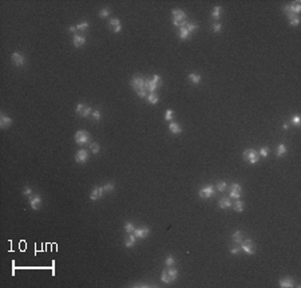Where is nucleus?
<instances>
[{"label": "nucleus", "mask_w": 301, "mask_h": 288, "mask_svg": "<svg viewBox=\"0 0 301 288\" xmlns=\"http://www.w3.org/2000/svg\"><path fill=\"white\" fill-rule=\"evenodd\" d=\"M161 86V76L159 75H153L151 79H146V84H145V89L146 91H150V93H154L157 89Z\"/></svg>", "instance_id": "nucleus-1"}, {"label": "nucleus", "mask_w": 301, "mask_h": 288, "mask_svg": "<svg viewBox=\"0 0 301 288\" xmlns=\"http://www.w3.org/2000/svg\"><path fill=\"white\" fill-rule=\"evenodd\" d=\"M244 160L249 161L250 163H256L260 160V156H258V153L254 149H246V150L244 151Z\"/></svg>", "instance_id": "nucleus-2"}, {"label": "nucleus", "mask_w": 301, "mask_h": 288, "mask_svg": "<svg viewBox=\"0 0 301 288\" xmlns=\"http://www.w3.org/2000/svg\"><path fill=\"white\" fill-rule=\"evenodd\" d=\"M241 249L245 253H248V255H254L256 245H254V243H253V240H250V239L242 240V241H241Z\"/></svg>", "instance_id": "nucleus-3"}, {"label": "nucleus", "mask_w": 301, "mask_h": 288, "mask_svg": "<svg viewBox=\"0 0 301 288\" xmlns=\"http://www.w3.org/2000/svg\"><path fill=\"white\" fill-rule=\"evenodd\" d=\"M90 141V134L87 133L86 130H78L75 133V142L78 145H84Z\"/></svg>", "instance_id": "nucleus-4"}, {"label": "nucleus", "mask_w": 301, "mask_h": 288, "mask_svg": "<svg viewBox=\"0 0 301 288\" xmlns=\"http://www.w3.org/2000/svg\"><path fill=\"white\" fill-rule=\"evenodd\" d=\"M130 83H131V86L134 87V90L138 91V90H142V89H145L146 79L142 78V76H139V75H135V76H133V78H131Z\"/></svg>", "instance_id": "nucleus-5"}, {"label": "nucleus", "mask_w": 301, "mask_h": 288, "mask_svg": "<svg viewBox=\"0 0 301 288\" xmlns=\"http://www.w3.org/2000/svg\"><path fill=\"white\" fill-rule=\"evenodd\" d=\"M200 197L201 198H210L211 196L214 194V186L213 185H206L203 188L200 189Z\"/></svg>", "instance_id": "nucleus-6"}, {"label": "nucleus", "mask_w": 301, "mask_h": 288, "mask_svg": "<svg viewBox=\"0 0 301 288\" xmlns=\"http://www.w3.org/2000/svg\"><path fill=\"white\" fill-rule=\"evenodd\" d=\"M76 113L79 114L80 117H88V115H91L93 114V110H91V107L90 106H86L84 103H79L78 106H76Z\"/></svg>", "instance_id": "nucleus-7"}, {"label": "nucleus", "mask_w": 301, "mask_h": 288, "mask_svg": "<svg viewBox=\"0 0 301 288\" xmlns=\"http://www.w3.org/2000/svg\"><path fill=\"white\" fill-rule=\"evenodd\" d=\"M133 233L135 235L136 239H145V237L149 236L150 229H149V227H139V228H135V230Z\"/></svg>", "instance_id": "nucleus-8"}, {"label": "nucleus", "mask_w": 301, "mask_h": 288, "mask_svg": "<svg viewBox=\"0 0 301 288\" xmlns=\"http://www.w3.org/2000/svg\"><path fill=\"white\" fill-rule=\"evenodd\" d=\"M75 161L78 163H84L88 161V153H87V150H84V149H80V150L76 151L75 154Z\"/></svg>", "instance_id": "nucleus-9"}, {"label": "nucleus", "mask_w": 301, "mask_h": 288, "mask_svg": "<svg viewBox=\"0 0 301 288\" xmlns=\"http://www.w3.org/2000/svg\"><path fill=\"white\" fill-rule=\"evenodd\" d=\"M29 205H31V208L34 210H38L39 207L42 205V197L40 194H32L31 197H29Z\"/></svg>", "instance_id": "nucleus-10"}, {"label": "nucleus", "mask_w": 301, "mask_h": 288, "mask_svg": "<svg viewBox=\"0 0 301 288\" xmlns=\"http://www.w3.org/2000/svg\"><path fill=\"white\" fill-rule=\"evenodd\" d=\"M103 193H104L103 186H95V188L93 189V192H91V194H90V200H91V201L99 200V198H102Z\"/></svg>", "instance_id": "nucleus-11"}, {"label": "nucleus", "mask_w": 301, "mask_h": 288, "mask_svg": "<svg viewBox=\"0 0 301 288\" xmlns=\"http://www.w3.org/2000/svg\"><path fill=\"white\" fill-rule=\"evenodd\" d=\"M12 62H14L17 67H22L26 64V58H24V55H22L20 53H14L12 54Z\"/></svg>", "instance_id": "nucleus-12"}, {"label": "nucleus", "mask_w": 301, "mask_h": 288, "mask_svg": "<svg viewBox=\"0 0 301 288\" xmlns=\"http://www.w3.org/2000/svg\"><path fill=\"white\" fill-rule=\"evenodd\" d=\"M230 197L236 198V200H238V198L241 197V185L240 184H233V185L230 186Z\"/></svg>", "instance_id": "nucleus-13"}, {"label": "nucleus", "mask_w": 301, "mask_h": 288, "mask_svg": "<svg viewBox=\"0 0 301 288\" xmlns=\"http://www.w3.org/2000/svg\"><path fill=\"white\" fill-rule=\"evenodd\" d=\"M173 20H175V22H182V20H185V18H186V12L185 11H182V9H173Z\"/></svg>", "instance_id": "nucleus-14"}, {"label": "nucleus", "mask_w": 301, "mask_h": 288, "mask_svg": "<svg viewBox=\"0 0 301 288\" xmlns=\"http://www.w3.org/2000/svg\"><path fill=\"white\" fill-rule=\"evenodd\" d=\"M108 26L113 27V31L114 32H121L122 30V23L119 19H115V18H111L110 20H108Z\"/></svg>", "instance_id": "nucleus-15"}, {"label": "nucleus", "mask_w": 301, "mask_h": 288, "mask_svg": "<svg viewBox=\"0 0 301 288\" xmlns=\"http://www.w3.org/2000/svg\"><path fill=\"white\" fill-rule=\"evenodd\" d=\"M278 285H280L281 288H290L295 285V280H293L292 277H284V279H281L280 282H278Z\"/></svg>", "instance_id": "nucleus-16"}, {"label": "nucleus", "mask_w": 301, "mask_h": 288, "mask_svg": "<svg viewBox=\"0 0 301 288\" xmlns=\"http://www.w3.org/2000/svg\"><path fill=\"white\" fill-rule=\"evenodd\" d=\"M11 123H12L11 117H8L7 114H1V115H0V127L1 129L8 127Z\"/></svg>", "instance_id": "nucleus-17"}, {"label": "nucleus", "mask_w": 301, "mask_h": 288, "mask_svg": "<svg viewBox=\"0 0 301 288\" xmlns=\"http://www.w3.org/2000/svg\"><path fill=\"white\" fill-rule=\"evenodd\" d=\"M135 243H136L135 235H134V233H130V236H127L126 240H125V247L126 248H133L134 245H135Z\"/></svg>", "instance_id": "nucleus-18"}, {"label": "nucleus", "mask_w": 301, "mask_h": 288, "mask_svg": "<svg viewBox=\"0 0 301 288\" xmlns=\"http://www.w3.org/2000/svg\"><path fill=\"white\" fill-rule=\"evenodd\" d=\"M86 43V38H84L83 35H74V39H73V44L75 47H80L83 46V44Z\"/></svg>", "instance_id": "nucleus-19"}, {"label": "nucleus", "mask_w": 301, "mask_h": 288, "mask_svg": "<svg viewBox=\"0 0 301 288\" xmlns=\"http://www.w3.org/2000/svg\"><path fill=\"white\" fill-rule=\"evenodd\" d=\"M169 130H170L173 134H180V133H182V127L180 126V123L173 122V121L169 123Z\"/></svg>", "instance_id": "nucleus-20"}, {"label": "nucleus", "mask_w": 301, "mask_h": 288, "mask_svg": "<svg viewBox=\"0 0 301 288\" xmlns=\"http://www.w3.org/2000/svg\"><path fill=\"white\" fill-rule=\"evenodd\" d=\"M218 205H220V208H222V209H226V208L232 207V201H230V198H228V197H222V198H220V201H218Z\"/></svg>", "instance_id": "nucleus-21"}, {"label": "nucleus", "mask_w": 301, "mask_h": 288, "mask_svg": "<svg viewBox=\"0 0 301 288\" xmlns=\"http://www.w3.org/2000/svg\"><path fill=\"white\" fill-rule=\"evenodd\" d=\"M166 271H167V274H169V276H170L171 282L177 280V277H178V271H177L175 268H174V267H169V269H166Z\"/></svg>", "instance_id": "nucleus-22"}, {"label": "nucleus", "mask_w": 301, "mask_h": 288, "mask_svg": "<svg viewBox=\"0 0 301 288\" xmlns=\"http://www.w3.org/2000/svg\"><path fill=\"white\" fill-rule=\"evenodd\" d=\"M190 32L186 30V27H182V28H180V38L182 39V40H186V39L190 38Z\"/></svg>", "instance_id": "nucleus-23"}, {"label": "nucleus", "mask_w": 301, "mask_h": 288, "mask_svg": "<svg viewBox=\"0 0 301 288\" xmlns=\"http://www.w3.org/2000/svg\"><path fill=\"white\" fill-rule=\"evenodd\" d=\"M221 12H222V8H221L220 6H216L214 8H213V12H211V16L216 19V20H218V19L221 18Z\"/></svg>", "instance_id": "nucleus-24"}, {"label": "nucleus", "mask_w": 301, "mask_h": 288, "mask_svg": "<svg viewBox=\"0 0 301 288\" xmlns=\"http://www.w3.org/2000/svg\"><path fill=\"white\" fill-rule=\"evenodd\" d=\"M189 79H190V82L193 84H198L202 78H201L200 74H190V75H189Z\"/></svg>", "instance_id": "nucleus-25"}, {"label": "nucleus", "mask_w": 301, "mask_h": 288, "mask_svg": "<svg viewBox=\"0 0 301 288\" xmlns=\"http://www.w3.org/2000/svg\"><path fill=\"white\" fill-rule=\"evenodd\" d=\"M147 99H149V102H150L151 105H157V103H158V101H159L158 95H157L155 93H150V94H147Z\"/></svg>", "instance_id": "nucleus-26"}, {"label": "nucleus", "mask_w": 301, "mask_h": 288, "mask_svg": "<svg viewBox=\"0 0 301 288\" xmlns=\"http://www.w3.org/2000/svg\"><path fill=\"white\" fill-rule=\"evenodd\" d=\"M290 6H292V12H293V15L298 16V14H300V11H301V4H300V1H296L295 4H290Z\"/></svg>", "instance_id": "nucleus-27"}, {"label": "nucleus", "mask_w": 301, "mask_h": 288, "mask_svg": "<svg viewBox=\"0 0 301 288\" xmlns=\"http://www.w3.org/2000/svg\"><path fill=\"white\" fill-rule=\"evenodd\" d=\"M287 146L284 145V143H280L278 145V148H277V157H282V156L287 153Z\"/></svg>", "instance_id": "nucleus-28"}, {"label": "nucleus", "mask_w": 301, "mask_h": 288, "mask_svg": "<svg viewBox=\"0 0 301 288\" xmlns=\"http://www.w3.org/2000/svg\"><path fill=\"white\" fill-rule=\"evenodd\" d=\"M161 280H162L165 284H170L171 283V279H170V276H169V274H167V271H162V275H161Z\"/></svg>", "instance_id": "nucleus-29"}, {"label": "nucleus", "mask_w": 301, "mask_h": 288, "mask_svg": "<svg viewBox=\"0 0 301 288\" xmlns=\"http://www.w3.org/2000/svg\"><path fill=\"white\" fill-rule=\"evenodd\" d=\"M244 207H245V202H244L242 200H237L236 201V204H234V210H237V212H242Z\"/></svg>", "instance_id": "nucleus-30"}, {"label": "nucleus", "mask_w": 301, "mask_h": 288, "mask_svg": "<svg viewBox=\"0 0 301 288\" xmlns=\"http://www.w3.org/2000/svg\"><path fill=\"white\" fill-rule=\"evenodd\" d=\"M232 237H233V241H234V243H241V241H242V240H244V237H242V233H241L240 230H237V232H234V233H233V236H232Z\"/></svg>", "instance_id": "nucleus-31"}, {"label": "nucleus", "mask_w": 301, "mask_h": 288, "mask_svg": "<svg viewBox=\"0 0 301 288\" xmlns=\"http://www.w3.org/2000/svg\"><path fill=\"white\" fill-rule=\"evenodd\" d=\"M186 30H187L190 34H193V32H195L198 30V24L195 23H187L186 24Z\"/></svg>", "instance_id": "nucleus-32"}, {"label": "nucleus", "mask_w": 301, "mask_h": 288, "mask_svg": "<svg viewBox=\"0 0 301 288\" xmlns=\"http://www.w3.org/2000/svg\"><path fill=\"white\" fill-rule=\"evenodd\" d=\"M110 14H111V9L110 8H103V9H101V12H99V18L104 19V18H107Z\"/></svg>", "instance_id": "nucleus-33"}, {"label": "nucleus", "mask_w": 301, "mask_h": 288, "mask_svg": "<svg viewBox=\"0 0 301 288\" xmlns=\"http://www.w3.org/2000/svg\"><path fill=\"white\" fill-rule=\"evenodd\" d=\"M90 150L93 151L94 154H96V153H99V151H101V146H99V143L93 142V143L90 145Z\"/></svg>", "instance_id": "nucleus-34"}, {"label": "nucleus", "mask_w": 301, "mask_h": 288, "mask_svg": "<svg viewBox=\"0 0 301 288\" xmlns=\"http://www.w3.org/2000/svg\"><path fill=\"white\" fill-rule=\"evenodd\" d=\"M103 189H104V192H113V190L115 189V185H114V182H107L103 185Z\"/></svg>", "instance_id": "nucleus-35"}, {"label": "nucleus", "mask_w": 301, "mask_h": 288, "mask_svg": "<svg viewBox=\"0 0 301 288\" xmlns=\"http://www.w3.org/2000/svg\"><path fill=\"white\" fill-rule=\"evenodd\" d=\"M289 24L290 26H298V24H300V18H298V16H290L289 18Z\"/></svg>", "instance_id": "nucleus-36"}, {"label": "nucleus", "mask_w": 301, "mask_h": 288, "mask_svg": "<svg viewBox=\"0 0 301 288\" xmlns=\"http://www.w3.org/2000/svg\"><path fill=\"white\" fill-rule=\"evenodd\" d=\"M125 230L127 233H133L134 230H135V227H134L133 222H126V224H125Z\"/></svg>", "instance_id": "nucleus-37"}, {"label": "nucleus", "mask_w": 301, "mask_h": 288, "mask_svg": "<svg viewBox=\"0 0 301 288\" xmlns=\"http://www.w3.org/2000/svg\"><path fill=\"white\" fill-rule=\"evenodd\" d=\"M173 117H174V111L173 110H170V109H167L166 110V113H165V120L166 121H173Z\"/></svg>", "instance_id": "nucleus-38"}, {"label": "nucleus", "mask_w": 301, "mask_h": 288, "mask_svg": "<svg viewBox=\"0 0 301 288\" xmlns=\"http://www.w3.org/2000/svg\"><path fill=\"white\" fill-rule=\"evenodd\" d=\"M165 263H166V265H167V267H174V264H175V259H174V257L170 255V256L166 257Z\"/></svg>", "instance_id": "nucleus-39"}, {"label": "nucleus", "mask_w": 301, "mask_h": 288, "mask_svg": "<svg viewBox=\"0 0 301 288\" xmlns=\"http://www.w3.org/2000/svg\"><path fill=\"white\" fill-rule=\"evenodd\" d=\"M217 190H220V192H223V190H226V188H228V185H226L225 181H220V182L217 184Z\"/></svg>", "instance_id": "nucleus-40"}, {"label": "nucleus", "mask_w": 301, "mask_h": 288, "mask_svg": "<svg viewBox=\"0 0 301 288\" xmlns=\"http://www.w3.org/2000/svg\"><path fill=\"white\" fill-rule=\"evenodd\" d=\"M76 30H78V31H87V30H88V23H87V22H83V23L78 24V26H76Z\"/></svg>", "instance_id": "nucleus-41"}, {"label": "nucleus", "mask_w": 301, "mask_h": 288, "mask_svg": "<svg viewBox=\"0 0 301 288\" xmlns=\"http://www.w3.org/2000/svg\"><path fill=\"white\" fill-rule=\"evenodd\" d=\"M268 153H269V151H268V148H261L258 156H260V157H262V158H265V157H268Z\"/></svg>", "instance_id": "nucleus-42"}, {"label": "nucleus", "mask_w": 301, "mask_h": 288, "mask_svg": "<svg viewBox=\"0 0 301 288\" xmlns=\"http://www.w3.org/2000/svg\"><path fill=\"white\" fill-rule=\"evenodd\" d=\"M91 117H93L95 121H99V120H101V111H99V110H94L93 114H91Z\"/></svg>", "instance_id": "nucleus-43"}, {"label": "nucleus", "mask_w": 301, "mask_h": 288, "mask_svg": "<svg viewBox=\"0 0 301 288\" xmlns=\"http://www.w3.org/2000/svg\"><path fill=\"white\" fill-rule=\"evenodd\" d=\"M23 194H24V196H27V197H31V196L34 194V193H32V189L29 188V186H26V189L23 190Z\"/></svg>", "instance_id": "nucleus-44"}, {"label": "nucleus", "mask_w": 301, "mask_h": 288, "mask_svg": "<svg viewBox=\"0 0 301 288\" xmlns=\"http://www.w3.org/2000/svg\"><path fill=\"white\" fill-rule=\"evenodd\" d=\"M290 123H292V125H295V126H300V117L295 115L292 118V122H290Z\"/></svg>", "instance_id": "nucleus-45"}, {"label": "nucleus", "mask_w": 301, "mask_h": 288, "mask_svg": "<svg viewBox=\"0 0 301 288\" xmlns=\"http://www.w3.org/2000/svg\"><path fill=\"white\" fill-rule=\"evenodd\" d=\"M136 95L141 96V98H143V96L147 95V91H146V89H142V90H138V91H136Z\"/></svg>", "instance_id": "nucleus-46"}, {"label": "nucleus", "mask_w": 301, "mask_h": 288, "mask_svg": "<svg viewBox=\"0 0 301 288\" xmlns=\"http://www.w3.org/2000/svg\"><path fill=\"white\" fill-rule=\"evenodd\" d=\"M221 28H222L221 23H214V24H213V31H214V32H220Z\"/></svg>", "instance_id": "nucleus-47"}, {"label": "nucleus", "mask_w": 301, "mask_h": 288, "mask_svg": "<svg viewBox=\"0 0 301 288\" xmlns=\"http://www.w3.org/2000/svg\"><path fill=\"white\" fill-rule=\"evenodd\" d=\"M240 251H241V248L234 247V248H232V249H230V253H232V255H238V253H240Z\"/></svg>", "instance_id": "nucleus-48"}, {"label": "nucleus", "mask_w": 301, "mask_h": 288, "mask_svg": "<svg viewBox=\"0 0 301 288\" xmlns=\"http://www.w3.org/2000/svg\"><path fill=\"white\" fill-rule=\"evenodd\" d=\"M68 31L70 32H76V31H78V30H76V26H70L68 27Z\"/></svg>", "instance_id": "nucleus-49"}, {"label": "nucleus", "mask_w": 301, "mask_h": 288, "mask_svg": "<svg viewBox=\"0 0 301 288\" xmlns=\"http://www.w3.org/2000/svg\"><path fill=\"white\" fill-rule=\"evenodd\" d=\"M282 127H284V129H288V123H287V122H285V123H284V125H282Z\"/></svg>", "instance_id": "nucleus-50"}]
</instances>
